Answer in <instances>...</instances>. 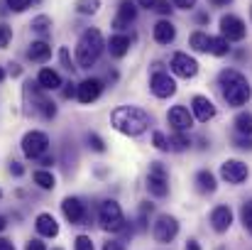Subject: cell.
<instances>
[{
  "instance_id": "56",
  "label": "cell",
  "mask_w": 252,
  "mask_h": 250,
  "mask_svg": "<svg viewBox=\"0 0 252 250\" xmlns=\"http://www.w3.org/2000/svg\"><path fill=\"white\" fill-rule=\"evenodd\" d=\"M57 250H59V248H57Z\"/></svg>"
},
{
  "instance_id": "25",
  "label": "cell",
  "mask_w": 252,
  "mask_h": 250,
  "mask_svg": "<svg viewBox=\"0 0 252 250\" xmlns=\"http://www.w3.org/2000/svg\"><path fill=\"white\" fill-rule=\"evenodd\" d=\"M208 52H211L213 57H225V54L230 52L228 39H223V37H208Z\"/></svg>"
},
{
  "instance_id": "40",
  "label": "cell",
  "mask_w": 252,
  "mask_h": 250,
  "mask_svg": "<svg viewBox=\"0 0 252 250\" xmlns=\"http://www.w3.org/2000/svg\"><path fill=\"white\" fill-rule=\"evenodd\" d=\"M171 5H176L179 10H191L196 7V0H171Z\"/></svg>"
},
{
  "instance_id": "39",
  "label": "cell",
  "mask_w": 252,
  "mask_h": 250,
  "mask_svg": "<svg viewBox=\"0 0 252 250\" xmlns=\"http://www.w3.org/2000/svg\"><path fill=\"white\" fill-rule=\"evenodd\" d=\"M59 59H62V64H64L69 71H74V67H71V59H69V49H66V47H62V52H59Z\"/></svg>"
},
{
  "instance_id": "50",
  "label": "cell",
  "mask_w": 252,
  "mask_h": 250,
  "mask_svg": "<svg viewBox=\"0 0 252 250\" xmlns=\"http://www.w3.org/2000/svg\"><path fill=\"white\" fill-rule=\"evenodd\" d=\"M39 160H42V165H54V160H52V157H39Z\"/></svg>"
},
{
  "instance_id": "36",
  "label": "cell",
  "mask_w": 252,
  "mask_h": 250,
  "mask_svg": "<svg viewBox=\"0 0 252 250\" xmlns=\"http://www.w3.org/2000/svg\"><path fill=\"white\" fill-rule=\"evenodd\" d=\"M74 248L76 250H93V243H91L88 236H79V238L74 241Z\"/></svg>"
},
{
  "instance_id": "26",
  "label": "cell",
  "mask_w": 252,
  "mask_h": 250,
  "mask_svg": "<svg viewBox=\"0 0 252 250\" xmlns=\"http://www.w3.org/2000/svg\"><path fill=\"white\" fill-rule=\"evenodd\" d=\"M34 184H37L39 189H54L57 179H54L52 172H47V169H37V172H34Z\"/></svg>"
},
{
  "instance_id": "34",
  "label": "cell",
  "mask_w": 252,
  "mask_h": 250,
  "mask_svg": "<svg viewBox=\"0 0 252 250\" xmlns=\"http://www.w3.org/2000/svg\"><path fill=\"white\" fill-rule=\"evenodd\" d=\"M10 39H12V27L0 25V49H5V47L10 44Z\"/></svg>"
},
{
  "instance_id": "21",
  "label": "cell",
  "mask_w": 252,
  "mask_h": 250,
  "mask_svg": "<svg viewBox=\"0 0 252 250\" xmlns=\"http://www.w3.org/2000/svg\"><path fill=\"white\" fill-rule=\"evenodd\" d=\"M105 47L110 49V57L120 59V57H125V54L130 52V37H127V35H113Z\"/></svg>"
},
{
  "instance_id": "41",
  "label": "cell",
  "mask_w": 252,
  "mask_h": 250,
  "mask_svg": "<svg viewBox=\"0 0 252 250\" xmlns=\"http://www.w3.org/2000/svg\"><path fill=\"white\" fill-rule=\"evenodd\" d=\"M64 86H66V88L62 91V96H64V98H74V96H76V86H74V83H64Z\"/></svg>"
},
{
  "instance_id": "46",
  "label": "cell",
  "mask_w": 252,
  "mask_h": 250,
  "mask_svg": "<svg viewBox=\"0 0 252 250\" xmlns=\"http://www.w3.org/2000/svg\"><path fill=\"white\" fill-rule=\"evenodd\" d=\"M0 250H15V246L7 238H0Z\"/></svg>"
},
{
  "instance_id": "2",
  "label": "cell",
  "mask_w": 252,
  "mask_h": 250,
  "mask_svg": "<svg viewBox=\"0 0 252 250\" xmlns=\"http://www.w3.org/2000/svg\"><path fill=\"white\" fill-rule=\"evenodd\" d=\"M218 83H220V91H223V98L228 101V106H245L250 101V83L240 71L223 69L218 74Z\"/></svg>"
},
{
  "instance_id": "54",
  "label": "cell",
  "mask_w": 252,
  "mask_h": 250,
  "mask_svg": "<svg viewBox=\"0 0 252 250\" xmlns=\"http://www.w3.org/2000/svg\"><path fill=\"white\" fill-rule=\"evenodd\" d=\"M0 196H2V191H0Z\"/></svg>"
},
{
  "instance_id": "10",
  "label": "cell",
  "mask_w": 252,
  "mask_h": 250,
  "mask_svg": "<svg viewBox=\"0 0 252 250\" xmlns=\"http://www.w3.org/2000/svg\"><path fill=\"white\" fill-rule=\"evenodd\" d=\"M248 165L240 162V160H225L220 165V177L228 181V184H243L248 179Z\"/></svg>"
},
{
  "instance_id": "13",
  "label": "cell",
  "mask_w": 252,
  "mask_h": 250,
  "mask_svg": "<svg viewBox=\"0 0 252 250\" xmlns=\"http://www.w3.org/2000/svg\"><path fill=\"white\" fill-rule=\"evenodd\" d=\"M150 88H152V93L157 96V98H169V96H174L176 93V81L164 74V71H157V74H152V79H150Z\"/></svg>"
},
{
  "instance_id": "55",
  "label": "cell",
  "mask_w": 252,
  "mask_h": 250,
  "mask_svg": "<svg viewBox=\"0 0 252 250\" xmlns=\"http://www.w3.org/2000/svg\"><path fill=\"white\" fill-rule=\"evenodd\" d=\"M250 15H252V10H250Z\"/></svg>"
},
{
  "instance_id": "1",
  "label": "cell",
  "mask_w": 252,
  "mask_h": 250,
  "mask_svg": "<svg viewBox=\"0 0 252 250\" xmlns=\"http://www.w3.org/2000/svg\"><path fill=\"white\" fill-rule=\"evenodd\" d=\"M110 123H113L115 130H120L130 138H137L150 128V115L137 106H118L110 113Z\"/></svg>"
},
{
  "instance_id": "24",
  "label": "cell",
  "mask_w": 252,
  "mask_h": 250,
  "mask_svg": "<svg viewBox=\"0 0 252 250\" xmlns=\"http://www.w3.org/2000/svg\"><path fill=\"white\" fill-rule=\"evenodd\" d=\"M30 27H32V32H37L39 37H47V35L52 32V17H49V15H37Z\"/></svg>"
},
{
  "instance_id": "22",
  "label": "cell",
  "mask_w": 252,
  "mask_h": 250,
  "mask_svg": "<svg viewBox=\"0 0 252 250\" xmlns=\"http://www.w3.org/2000/svg\"><path fill=\"white\" fill-rule=\"evenodd\" d=\"M27 57H30L32 62H47V59L52 57V44H47L44 39H37V42L30 44Z\"/></svg>"
},
{
  "instance_id": "8",
  "label": "cell",
  "mask_w": 252,
  "mask_h": 250,
  "mask_svg": "<svg viewBox=\"0 0 252 250\" xmlns=\"http://www.w3.org/2000/svg\"><path fill=\"white\" fill-rule=\"evenodd\" d=\"M176 233H179V223H176L174 216H167V214L159 216L157 223L152 226V236H155L157 243H171L176 238Z\"/></svg>"
},
{
  "instance_id": "35",
  "label": "cell",
  "mask_w": 252,
  "mask_h": 250,
  "mask_svg": "<svg viewBox=\"0 0 252 250\" xmlns=\"http://www.w3.org/2000/svg\"><path fill=\"white\" fill-rule=\"evenodd\" d=\"M152 143H155V147L162 150V152H167L169 150V143H167V138H164L162 133H155V135H152Z\"/></svg>"
},
{
  "instance_id": "15",
  "label": "cell",
  "mask_w": 252,
  "mask_h": 250,
  "mask_svg": "<svg viewBox=\"0 0 252 250\" xmlns=\"http://www.w3.org/2000/svg\"><path fill=\"white\" fill-rule=\"evenodd\" d=\"M167 120H169V125L174 128V133H184V130H189V128L193 125V115H191L189 108H184V106H174V108L169 110Z\"/></svg>"
},
{
  "instance_id": "23",
  "label": "cell",
  "mask_w": 252,
  "mask_h": 250,
  "mask_svg": "<svg viewBox=\"0 0 252 250\" xmlns=\"http://www.w3.org/2000/svg\"><path fill=\"white\" fill-rule=\"evenodd\" d=\"M196 186H198L201 194H213V191H216V177H213V172L201 169V172L196 174Z\"/></svg>"
},
{
  "instance_id": "43",
  "label": "cell",
  "mask_w": 252,
  "mask_h": 250,
  "mask_svg": "<svg viewBox=\"0 0 252 250\" xmlns=\"http://www.w3.org/2000/svg\"><path fill=\"white\" fill-rule=\"evenodd\" d=\"M25 250H47V248H44L42 241H30V243L25 246Z\"/></svg>"
},
{
  "instance_id": "45",
  "label": "cell",
  "mask_w": 252,
  "mask_h": 250,
  "mask_svg": "<svg viewBox=\"0 0 252 250\" xmlns=\"http://www.w3.org/2000/svg\"><path fill=\"white\" fill-rule=\"evenodd\" d=\"M103 250H125V248H123L120 243H115V241H110V243H105V246H103Z\"/></svg>"
},
{
  "instance_id": "12",
  "label": "cell",
  "mask_w": 252,
  "mask_h": 250,
  "mask_svg": "<svg viewBox=\"0 0 252 250\" xmlns=\"http://www.w3.org/2000/svg\"><path fill=\"white\" fill-rule=\"evenodd\" d=\"M100 93H103V81H100V79H84V81L76 86V98H79L84 106L98 101Z\"/></svg>"
},
{
  "instance_id": "53",
  "label": "cell",
  "mask_w": 252,
  "mask_h": 250,
  "mask_svg": "<svg viewBox=\"0 0 252 250\" xmlns=\"http://www.w3.org/2000/svg\"><path fill=\"white\" fill-rule=\"evenodd\" d=\"M213 2H218V5H225V2H230V0H213Z\"/></svg>"
},
{
  "instance_id": "31",
  "label": "cell",
  "mask_w": 252,
  "mask_h": 250,
  "mask_svg": "<svg viewBox=\"0 0 252 250\" xmlns=\"http://www.w3.org/2000/svg\"><path fill=\"white\" fill-rule=\"evenodd\" d=\"M86 143H88V147H91V150H95V152H105V143H103V138H100V135L88 133V135H86Z\"/></svg>"
},
{
  "instance_id": "6",
  "label": "cell",
  "mask_w": 252,
  "mask_h": 250,
  "mask_svg": "<svg viewBox=\"0 0 252 250\" xmlns=\"http://www.w3.org/2000/svg\"><path fill=\"white\" fill-rule=\"evenodd\" d=\"M147 189L152 196L164 199L169 194V174L162 162H152L150 165V174H147Z\"/></svg>"
},
{
  "instance_id": "37",
  "label": "cell",
  "mask_w": 252,
  "mask_h": 250,
  "mask_svg": "<svg viewBox=\"0 0 252 250\" xmlns=\"http://www.w3.org/2000/svg\"><path fill=\"white\" fill-rule=\"evenodd\" d=\"M235 145H238L240 150H252V138L250 135H240V138L235 140Z\"/></svg>"
},
{
  "instance_id": "3",
  "label": "cell",
  "mask_w": 252,
  "mask_h": 250,
  "mask_svg": "<svg viewBox=\"0 0 252 250\" xmlns=\"http://www.w3.org/2000/svg\"><path fill=\"white\" fill-rule=\"evenodd\" d=\"M103 49H105V42H103L100 30L88 27L84 35L79 37V44H76V62H79V67L81 69H91L100 59Z\"/></svg>"
},
{
  "instance_id": "42",
  "label": "cell",
  "mask_w": 252,
  "mask_h": 250,
  "mask_svg": "<svg viewBox=\"0 0 252 250\" xmlns=\"http://www.w3.org/2000/svg\"><path fill=\"white\" fill-rule=\"evenodd\" d=\"M10 174H15V177H22V174H25V167L20 165V162H12V165H10Z\"/></svg>"
},
{
  "instance_id": "51",
  "label": "cell",
  "mask_w": 252,
  "mask_h": 250,
  "mask_svg": "<svg viewBox=\"0 0 252 250\" xmlns=\"http://www.w3.org/2000/svg\"><path fill=\"white\" fill-rule=\"evenodd\" d=\"M5 226H7V223H5V218L0 216V231H5Z\"/></svg>"
},
{
  "instance_id": "16",
  "label": "cell",
  "mask_w": 252,
  "mask_h": 250,
  "mask_svg": "<svg viewBox=\"0 0 252 250\" xmlns=\"http://www.w3.org/2000/svg\"><path fill=\"white\" fill-rule=\"evenodd\" d=\"M191 108H193L196 120H201V123H208V120L216 115V106H213L211 98H206V96H193Z\"/></svg>"
},
{
  "instance_id": "18",
  "label": "cell",
  "mask_w": 252,
  "mask_h": 250,
  "mask_svg": "<svg viewBox=\"0 0 252 250\" xmlns=\"http://www.w3.org/2000/svg\"><path fill=\"white\" fill-rule=\"evenodd\" d=\"M34 228H37V233L44 236V238H54V236L59 233V223H57V218H54L52 214H39L37 221H34Z\"/></svg>"
},
{
  "instance_id": "7",
  "label": "cell",
  "mask_w": 252,
  "mask_h": 250,
  "mask_svg": "<svg viewBox=\"0 0 252 250\" xmlns=\"http://www.w3.org/2000/svg\"><path fill=\"white\" fill-rule=\"evenodd\" d=\"M245 35H248V27L238 15H223L220 17V37L223 39L240 42V39H245Z\"/></svg>"
},
{
  "instance_id": "29",
  "label": "cell",
  "mask_w": 252,
  "mask_h": 250,
  "mask_svg": "<svg viewBox=\"0 0 252 250\" xmlns=\"http://www.w3.org/2000/svg\"><path fill=\"white\" fill-rule=\"evenodd\" d=\"M100 7V0H76L74 2V10L79 15H95Z\"/></svg>"
},
{
  "instance_id": "33",
  "label": "cell",
  "mask_w": 252,
  "mask_h": 250,
  "mask_svg": "<svg viewBox=\"0 0 252 250\" xmlns=\"http://www.w3.org/2000/svg\"><path fill=\"white\" fill-rule=\"evenodd\" d=\"M5 5H7L12 12H25V10L32 5V0H5Z\"/></svg>"
},
{
  "instance_id": "28",
  "label": "cell",
  "mask_w": 252,
  "mask_h": 250,
  "mask_svg": "<svg viewBox=\"0 0 252 250\" xmlns=\"http://www.w3.org/2000/svg\"><path fill=\"white\" fill-rule=\"evenodd\" d=\"M235 130H238V135H252V113H238Z\"/></svg>"
},
{
  "instance_id": "17",
  "label": "cell",
  "mask_w": 252,
  "mask_h": 250,
  "mask_svg": "<svg viewBox=\"0 0 252 250\" xmlns=\"http://www.w3.org/2000/svg\"><path fill=\"white\" fill-rule=\"evenodd\" d=\"M230 223H233V211H230L228 206H216V209L211 211V226H213L218 233H225V231L230 228Z\"/></svg>"
},
{
  "instance_id": "14",
  "label": "cell",
  "mask_w": 252,
  "mask_h": 250,
  "mask_svg": "<svg viewBox=\"0 0 252 250\" xmlns=\"http://www.w3.org/2000/svg\"><path fill=\"white\" fill-rule=\"evenodd\" d=\"M62 211H64L66 221L74 223V226H81L86 221V206L81 204V199H76V196H66L62 201Z\"/></svg>"
},
{
  "instance_id": "20",
  "label": "cell",
  "mask_w": 252,
  "mask_h": 250,
  "mask_svg": "<svg viewBox=\"0 0 252 250\" xmlns=\"http://www.w3.org/2000/svg\"><path fill=\"white\" fill-rule=\"evenodd\" d=\"M37 86H39V88H44V91H57V88H59V86H64V83H62L59 71H54V69L44 67V69L37 74Z\"/></svg>"
},
{
  "instance_id": "5",
  "label": "cell",
  "mask_w": 252,
  "mask_h": 250,
  "mask_svg": "<svg viewBox=\"0 0 252 250\" xmlns=\"http://www.w3.org/2000/svg\"><path fill=\"white\" fill-rule=\"evenodd\" d=\"M47 150H49V138H47V133H42V130H30V133L22 138V152H25L27 160H39V157L47 155Z\"/></svg>"
},
{
  "instance_id": "48",
  "label": "cell",
  "mask_w": 252,
  "mask_h": 250,
  "mask_svg": "<svg viewBox=\"0 0 252 250\" xmlns=\"http://www.w3.org/2000/svg\"><path fill=\"white\" fill-rule=\"evenodd\" d=\"M186 250H201V248H198L196 241H189V243H186Z\"/></svg>"
},
{
  "instance_id": "32",
  "label": "cell",
  "mask_w": 252,
  "mask_h": 250,
  "mask_svg": "<svg viewBox=\"0 0 252 250\" xmlns=\"http://www.w3.org/2000/svg\"><path fill=\"white\" fill-rule=\"evenodd\" d=\"M243 223H245V228H248V233L252 236V201H248V204H243Z\"/></svg>"
},
{
  "instance_id": "19",
  "label": "cell",
  "mask_w": 252,
  "mask_h": 250,
  "mask_svg": "<svg viewBox=\"0 0 252 250\" xmlns=\"http://www.w3.org/2000/svg\"><path fill=\"white\" fill-rule=\"evenodd\" d=\"M152 35H155V42H157V44H171L174 37H176V27H174L169 20H159V22L155 25Z\"/></svg>"
},
{
  "instance_id": "11",
  "label": "cell",
  "mask_w": 252,
  "mask_h": 250,
  "mask_svg": "<svg viewBox=\"0 0 252 250\" xmlns=\"http://www.w3.org/2000/svg\"><path fill=\"white\" fill-rule=\"evenodd\" d=\"M135 20H137V2H135V0H120L118 15L113 17V27H115V30H125V27H130Z\"/></svg>"
},
{
  "instance_id": "38",
  "label": "cell",
  "mask_w": 252,
  "mask_h": 250,
  "mask_svg": "<svg viewBox=\"0 0 252 250\" xmlns=\"http://www.w3.org/2000/svg\"><path fill=\"white\" fill-rule=\"evenodd\" d=\"M155 10H157L159 15H171V10H174V7H169V0H157Z\"/></svg>"
},
{
  "instance_id": "44",
  "label": "cell",
  "mask_w": 252,
  "mask_h": 250,
  "mask_svg": "<svg viewBox=\"0 0 252 250\" xmlns=\"http://www.w3.org/2000/svg\"><path fill=\"white\" fill-rule=\"evenodd\" d=\"M140 7H147V10H155V5H157V0H135Z\"/></svg>"
},
{
  "instance_id": "4",
  "label": "cell",
  "mask_w": 252,
  "mask_h": 250,
  "mask_svg": "<svg viewBox=\"0 0 252 250\" xmlns=\"http://www.w3.org/2000/svg\"><path fill=\"white\" fill-rule=\"evenodd\" d=\"M100 226L103 231H110V233H120L125 228V216H123V209L118 201H103L100 204Z\"/></svg>"
},
{
  "instance_id": "9",
  "label": "cell",
  "mask_w": 252,
  "mask_h": 250,
  "mask_svg": "<svg viewBox=\"0 0 252 250\" xmlns=\"http://www.w3.org/2000/svg\"><path fill=\"white\" fill-rule=\"evenodd\" d=\"M171 69H174V74L181 76V79H193V76L198 74V62H196L193 57L184 54V52H176V54L171 57Z\"/></svg>"
},
{
  "instance_id": "27",
  "label": "cell",
  "mask_w": 252,
  "mask_h": 250,
  "mask_svg": "<svg viewBox=\"0 0 252 250\" xmlns=\"http://www.w3.org/2000/svg\"><path fill=\"white\" fill-rule=\"evenodd\" d=\"M167 143H169V150H171V152H184V150L191 145L189 135H184V133H174Z\"/></svg>"
},
{
  "instance_id": "52",
  "label": "cell",
  "mask_w": 252,
  "mask_h": 250,
  "mask_svg": "<svg viewBox=\"0 0 252 250\" xmlns=\"http://www.w3.org/2000/svg\"><path fill=\"white\" fill-rule=\"evenodd\" d=\"M5 81V69H2V67H0V83Z\"/></svg>"
},
{
  "instance_id": "47",
  "label": "cell",
  "mask_w": 252,
  "mask_h": 250,
  "mask_svg": "<svg viewBox=\"0 0 252 250\" xmlns=\"http://www.w3.org/2000/svg\"><path fill=\"white\" fill-rule=\"evenodd\" d=\"M10 74H12V76H20V74H22V69H20L17 64H10Z\"/></svg>"
},
{
  "instance_id": "30",
  "label": "cell",
  "mask_w": 252,
  "mask_h": 250,
  "mask_svg": "<svg viewBox=\"0 0 252 250\" xmlns=\"http://www.w3.org/2000/svg\"><path fill=\"white\" fill-rule=\"evenodd\" d=\"M189 42H191V47H193L196 52H208V35H206V32H201V30L193 32Z\"/></svg>"
},
{
  "instance_id": "49",
  "label": "cell",
  "mask_w": 252,
  "mask_h": 250,
  "mask_svg": "<svg viewBox=\"0 0 252 250\" xmlns=\"http://www.w3.org/2000/svg\"><path fill=\"white\" fill-rule=\"evenodd\" d=\"M198 22H201V25H203V22H208V15H206V12H201V15H198Z\"/></svg>"
}]
</instances>
